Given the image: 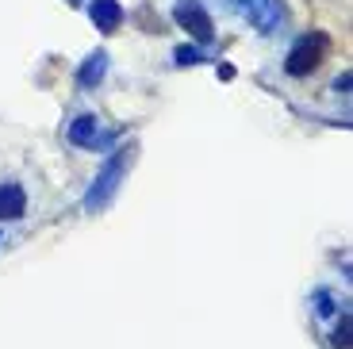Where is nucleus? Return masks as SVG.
Masks as SVG:
<instances>
[{
  "mask_svg": "<svg viewBox=\"0 0 353 349\" xmlns=\"http://www.w3.org/2000/svg\"><path fill=\"white\" fill-rule=\"evenodd\" d=\"M127 161H131V150H127V146H119L112 157H108L104 169L97 173V181L88 184V192H85V211H104L108 203L115 200L119 184H123V173H127Z\"/></svg>",
  "mask_w": 353,
  "mask_h": 349,
  "instance_id": "1",
  "label": "nucleus"
},
{
  "mask_svg": "<svg viewBox=\"0 0 353 349\" xmlns=\"http://www.w3.org/2000/svg\"><path fill=\"white\" fill-rule=\"evenodd\" d=\"M176 66H200L203 61V50H196V46H176Z\"/></svg>",
  "mask_w": 353,
  "mask_h": 349,
  "instance_id": "9",
  "label": "nucleus"
},
{
  "mask_svg": "<svg viewBox=\"0 0 353 349\" xmlns=\"http://www.w3.org/2000/svg\"><path fill=\"white\" fill-rule=\"evenodd\" d=\"M315 311L319 315H334V296H330V292H315Z\"/></svg>",
  "mask_w": 353,
  "mask_h": 349,
  "instance_id": "11",
  "label": "nucleus"
},
{
  "mask_svg": "<svg viewBox=\"0 0 353 349\" xmlns=\"http://www.w3.org/2000/svg\"><path fill=\"white\" fill-rule=\"evenodd\" d=\"M104 73H108V54H104V50L88 54L85 66L77 70V85H81V88H97L100 81H104Z\"/></svg>",
  "mask_w": 353,
  "mask_h": 349,
  "instance_id": "8",
  "label": "nucleus"
},
{
  "mask_svg": "<svg viewBox=\"0 0 353 349\" xmlns=\"http://www.w3.org/2000/svg\"><path fill=\"white\" fill-rule=\"evenodd\" d=\"M70 142L73 146H97L100 142V119L97 115H77L70 123Z\"/></svg>",
  "mask_w": 353,
  "mask_h": 349,
  "instance_id": "6",
  "label": "nucleus"
},
{
  "mask_svg": "<svg viewBox=\"0 0 353 349\" xmlns=\"http://www.w3.org/2000/svg\"><path fill=\"white\" fill-rule=\"evenodd\" d=\"M88 19H92L104 35H112L115 27L123 23V8H119V0H92V4H88Z\"/></svg>",
  "mask_w": 353,
  "mask_h": 349,
  "instance_id": "5",
  "label": "nucleus"
},
{
  "mask_svg": "<svg viewBox=\"0 0 353 349\" xmlns=\"http://www.w3.org/2000/svg\"><path fill=\"white\" fill-rule=\"evenodd\" d=\"M334 346L350 349V311H342V319H338V330H334Z\"/></svg>",
  "mask_w": 353,
  "mask_h": 349,
  "instance_id": "10",
  "label": "nucleus"
},
{
  "mask_svg": "<svg viewBox=\"0 0 353 349\" xmlns=\"http://www.w3.org/2000/svg\"><path fill=\"white\" fill-rule=\"evenodd\" d=\"M230 4H234V8L250 19L257 31H265V35H269V31H276V27L284 23V16H288L281 0H230Z\"/></svg>",
  "mask_w": 353,
  "mask_h": 349,
  "instance_id": "3",
  "label": "nucleus"
},
{
  "mask_svg": "<svg viewBox=\"0 0 353 349\" xmlns=\"http://www.w3.org/2000/svg\"><path fill=\"white\" fill-rule=\"evenodd\" d=\"M27 211V192L19 184H0V219H19Z\"/></svg>",
  "mask_w": 353,
  "mask_h": 349,
  "instance_id": "7",
  "label": "nucleus"
},
{
  "mask_svg": "<svg viewBox=\"0 0 353 349\" xmlns=\"http://www.w3.org/2000/svg\"><path fill=\"white\" fill-rule=\"evenodd\" d=\"M173 19L185 31H192L200 43H212L215 39V27H212V16L203 12V4L200 0H176V8H173Z\"/></svg>",
  "mask_w": 353,
  "mask_h": 349,
  "instance_id": "4",
  "label": "nucleus"
},
{
  "mask_svg": "<svg viewBox=\"0 0 353 349\" xmlns=\"http://www.w3.org/2000/svg\"><path fill=\"white\" fill-rule=\"evenodd\" d=\"M323 54H327V39L323 35H300L292 43L288 58H284V70H288L292 77H307V73L319 70Z\"/></svg>",
  "mask_w": 353,
  "mask_h": 349,
  "instance_id": "2",
  "label": "nucleus"
}]
</instances>
